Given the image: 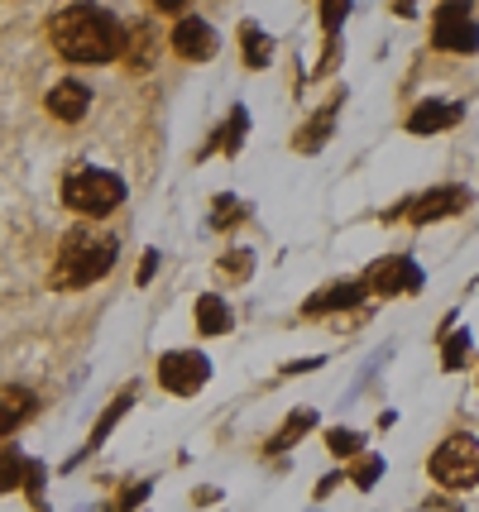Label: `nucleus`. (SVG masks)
I'll return each mask as SVG.
<instances>
[{
	"instance_id": "nucleus-1",
	"label": "nucleus",
	"mask_w": 479,
	"mask_h": 512,
	"mask_svg": "<svg viewBox=\"0 0 479 512\" xmlns=\"http://www.w3.org/2000/svg\"><path fill=\"white\" fill-rule=\"evenodd\" d=\"M125 34L130 29H120L115 15L96 5H68L48 24V39L68 63H111L115 53H125Z\"/></svg>"
},
{
	"instance_id": "nucleus-2",
	"label": "nucleus",
	"mask_w": 479,
	"mask_h": 512,
	"mask_svg": "<svg viewBox=\"0 0 479 512\" xmlns=\"http://www.w3.org/2000/svg\"><path fill=\"white\" fill-rule=\"evenodd\" d=\"M120 240L101 225H77L63 249H58V268H53V288H87L96 278H106L115 268Z\"/></svg>"
},
{
	"instance_id": "nucleus-3",
	"label": "nucleus",
	"mask_w": 479,
	"mask_h": 512,
	"mask_svg": "<svg viewBox=\"0 0 479 512\" xmlns=\"http://www.w3.org/2000/svg\"><path fill=\"white\" fill-rule=\"evenodd\" d=\"M120 201H125V182L106 168H77L63 182V206L77 216H111Z\"/></svg>"
},
{
	"instance_id": "nucleus-4",
	"label": "nucleus",
	"mask_w": 479,
	"mask_h": 512,
	"mask_svg": "<svg viewBox=\"0 0 479 512\" xmlns=\"http://www.w3.org/2000/svg\"><path fill=\"white\" fill-rule=\"evenodd\" d=\"M432 479L441 489L451 493H465L479 484V441L470 431H456V436H446L441 446L432 450Z\"/></svg>"
},
{
	"instance_id": "nucleus-5",
	"label": "nucleus",
	"mask_w": 479,
	"mask_h": 512,
	"mask_svg": "<svg viewBox=\"0 0 479 512\" xmlns=\"http://www.w3.org/2000/svg\"><path fill=\"white\" fill-rule=\"evenodd\" d=\"M206 379H211V364H206V355H197V350H173V355L159 359V383L168 393H178V398L202 393Z\"/></svg>"
},
{
	"instance_id": "nucleus-6",
	"label": "nucleus",
	"mask_w": 479,
	"mask_h": 512,
	"mask_svg": "<svg viewBox=\"0 0 479 512\" xmlns=\"http://www.w3.org/2000/svg\"><path fill=\"white\" fill-rule=\"evenodd\" d=\"M432 44L441 53H475L479 48V24L465 5H441L432 20Z\"/></svg>"
},
{
	"instance_id": "nucleus-7",
	"label": "nucleus",
	"mask_w": 479,
	"mask_h": 512,
	"mask_svg": "<svg viewBox=\"0 0 479 512\" xmlns=\"http://www.w3.org/2000/svg\"><path fill=\"white\" fill-rule=\"evenodd\" d=\"M422 283H427L422 268L412 264V259H403V254H388V259H379V264L365 273V288L374 292V297H403V292H417Z\"/></svg>"
},
{
	"instance_id": "nucleus-8",
	"label": "nucleus",
	"mask_w": 479,
	"mask_h": 512,
	"mask_svg": "<svg viewBox=\"0 0 479 512\" xmlns=\"http://www.w3.org/2000/svg\"><path fill=\"white\" fill-rule=\"evenodd\" d=\"M216 48H221V39H216V29H211L206 20L187 15V20L173 24V53H178V58H187V63H206V58H216Z\"/></svg>"
},
{
	"instance_id": "nucleus-9",
	"label": "nucleus",
	"mask_w": 479,
	"mask_h": 512,
	"mask_svg": "<svg viewBox=\"0 0 479 512\" xmlns=\"http://www.w3.org/2000/svg\"><path fill=\"white\" fill-rule=\"evenodd\" d=\"M465 206H470L465 187H432L427 197L408 201V216H412V225H432V221H446V216H460Z\"/></svg>"
},
{
	"instance_id": "nucleus-10",
	"label": "nucleus",
	"mask_w": 479,
	"mask_h": 512,
	"mask_svg": "<svg viewBox=\"0 0 479 512\" xmlns=\"http://www.w3.org/2000/svg\"><path fill=\"white\" fill-rule=\"evenodd\" d=\"M10 489H29V498L39 503V489H44V465H34L20 450H0V493Z\"/></svg>"
},
{
	"instance_id": "nucleus-11",
	"label": "nucleus",
	"mask_w": 479,
	"mask_h": 512,
	"mask_svg": "<svg viewBox=\"0 0 479 512\" xmlns=\"http://www.w3.org/2000/svg\"><path fill=\"white\" fill-rule=\"evenodd\" d=\"M44 106H48V115H53V120H68V125H77L82 115L92 111V91L82 87L77 77H68V82H58V87L48 91Z\"/></svg>"
},
{
	"instance_id": "nucleus-12",
	"label": "nucleus",
	"mask_w": 479,
	"mask_h": 512,
	"mask_svg": "<svg viewBox=\"0 0 479 512\" xmlns=\"http://www.w3.org/2000/svg\"><path fill=\"white\" fill-rule=\"evenodd\" d=\"M365 278L355 283V278H345V283H331V288H321L317 297H307V307L302 316H326V312H345V307H360V297H365Z\"/></svg>"
},
{
	"instance_id": "nucleus-13",
	"label": "nucleus",
	"mask_w": 479,
	"mask_h": 512,
	"mask_svg": "<svg viewBox=\"0 0 479 512\" xmlns=\"http://www.w3.org/2000/svg\"><path fill=\"white\" fill-rule=\"evenodd\" d=\"M456 120H460L456 101H422V106L408 115V130L412 134H441V130H451Z\"/></svg>"
},
{
	"instance_id": "nucleus-14",
	"label": "nucleus",
	"mask_w": 479,
	"mask_h": 512,
	"mask_svg": "<svg viewBox=\"0 0 479 512\" xmlns=\"http://www.w3.org/2000/svg\"><path fill=\"white\" fill-rule=\"evenodd\" d=\"M34 412V393L29 388H0V436H10L15 426L29 422Z\"/></svg>"
},
{
	"instance_id": "nucleus-15",
	"label": "nucleus",
	"mask_w": 479,
	"mask_h": 512,
	"mask_svg": "<svg viewBox=\"0 0 479 512\" xmlns=\"http://www.w3.org/2000/svg\"><path fill=\"white\" fill-rule=\"evenodd\" d=\"M197 331L202 335H226L230 331V307L216 297V292L197 297Z\"/></svg>"
},
{
	"instance_id": "nucleus-16",
	"label": "nucleus",
	"mask_w": 479,
	"mask_h": 512,
	"mask_svg": "<svg viewBox=\"0 0 479 512\" xmlns=\"http://www.w3.org/2000/svg\"><path fill=\"white\" fill-rule=\"evenodd\" d=\"M154 58H159V44H154L149 24H135L130 29V48H125V63L135 67V72H144V67H154Z\"/></svg>"
},
{
	"instance_id": "nucleus-17",
	"label": "nucleus",
	"mask_w": 479,
	"mask_h": 512,
	"mask_svg": "<svg viewBox=\"0 0 479 512\" xmlns=\"http://www.w3.org/2000/svg\"><path fill=\"white\" fill-rule=\"evenodd\" d=\"M312 426H317V412H312V407H302V412H293V417L283 422V431H278L274 441H269V450H274V455H278V450L297 446V441H302V436H307Z\"/></svg>"
},
{
	"instance_id": "nucleus-18",
	"label": "nucleus",
	"mask_w": 479,
	"mask_h": 512,
	"mask_svg": "<svg viewBox=\"0 0 479 512\" xmlns=\"http://www.w3.org/2000/svg\"><path fill=\"white\" fill-rule=\"evenodd\" d=\"M240 48H245V63L250 67H264L269 63V53H274V44H269V39H264V29H259V24H240Z\"/></svg>"
},
{
	"instance_id": "nucleus-19",
	"label": "nucleus",
	"mask_w": 479,
	"mask_h": 512,
	"mask_svg": "<svg viewBox=\"0 0 479 512\" xmlns=\"http://www.w3.org/2000/svg\"><path fill=\"white\" fill-rule=\"evenodd\" d=\"M331 120H336V106H326V111H321L317 120L307 125V130L297 134V149H302V154H317V149H321V139L331 134Z\"/></svg>"
},
{
	"instance_id": "nucleus-20",
	"label": "nucleus",
	"mask_w": 479,
	"mask_h": 512,
	"mask_svg": "<svg viewBox=\"0 0 479 512\" xmlns=\"http://www.w3.org/2000/svg\"><path fill=\"white\" fill-rule=\"evenodd\" d=\"M130 402H135V393H120V398H115L111 407H106V417L96 422V431H92V441H87V450H96L101 441H106V431H111V426L120 422V417H125V407H130ZM87 450H82V455H87Z\"/></svg>"
},
{
	"instance_id": "nucleus-21",
	"label": "nucleus",
	"mask_w": 479,
	"mask_h": 512,
	"mask_svg": "<svg viewBox=\"0 0 479 512\" xmlns=\"http://www.w3.org/2000/svg\"><path fill=\"white\" fill-rule=\"evenodd\" d=\"M216 268H221V278H230V283H245V278L254 273V254H250V249H230Z\"/></svg>"
},
{
	"instance_id": "nucleus-22",
	"label": "nucleus",
	"mask_w": 479,
	"mask_h": 512,
	"mask_svg": "<svg viewBox=\"0 0 479 512\" xmlns=\"http://www.w3.org/2000/svg\"><path fill=\"white\" fill-rule=\"evenodd\" d=\"M326 446H331L336 460H355L360 446H365V436H360V431H331V436H326Z\"/></svg>"
},
{
	"instance_id": "nucleus-23",
	"label": "nucleus",
	"mask_w": 479,
	"mask_h": 512,
	"mask_svg": "<svg viewBox=\"0 0 479 512\" xmlns=\"http://www.w3.org/2000/svg\"><path fill=\"white\" fill-rule=\"evenodd\" d=\"M465 359H470V335H465V331L446 335V355H441V364H446V369H460Z\"/></svg>"
},
{
	"instance_id": "nucleus-24",
	"label": "nucleus",
	"mask_w": 479,
	"mask_h": 512,
	"mask_svg": "<svg viewBox=\"0 0 479 512\" xmlns=\"http://www.w3.org/2000/svg\"><path fill=\"white\" fill-rule=\"evenodd\" d=\"M245 125H250V120H245V111H235V115H230V125L216 134L211 144H221V149H230V154H235V149H240V134H245Z\"/></svg>"
},
{
	"instance_id": "nucleus-25",
	"label": "nucleus",
	"mask_w": 479,
	"mask_h": 512,
	"mask_svg": "<svg viewBox=\"0 0 479 512\" xmlns=\"http://www.w3.org/2000/svg\"><path fill=\"white\" fill-rule=\"evenodd\" d=\"M379 474H384V460H379V455H365V460H360V465L350 469V479H355V484H360V489H369V484H374V479H379Z\"/></svg>"
},
{
	"instance_id": "nucleus-26",
	"label": "nucleus",
	"mask_w": 479,
	"mask_h": 512,
	"mask_svg": "<svg viewBox=\"0 0 479 512\" xmlns=\"http://www.w3.org/2000/svg\"><path fill=\"white\" fill-rule=\"evenodd\" d=\"M240 216H245V206H240V201H230V197H221L216 201V230H230V225H240Z\"/></svg>"
},
{
	"instance_id": "nucleus-27",
	"label": "nucleus",
	"mask_w": 479,
	"mask_h": 512,
	"mask_svg": "<svg viewBox=\"0 0 479 512\" xmlns=\"http://www.w3.org/2000/svg\"><path fill=\"white\" fill-rule=\"evenodd\" d=\"M144 498H149V484H130V489L115 498V512H130L135 503H144Z\"/></svg>"
},
{
	"instance_id": "nucleus-28",
	"label": "nucleus",
	"mask_w": 479,
	"mask_h": 512,
	"mask_svg": "<svg viewBox=\"0 0 479 512\" xmlns=\"http://www.w3.org/2000/svg\"><path fill=\"white\" fill-rule=\"evenodd\" d=\"M321 20H326V29H331V24H341L345 20V5H326V10H321ZM331 34H336V29H331Z\"/></svg>"
},
{
	"instance_id": "nucleus-29",
	"label": "nucleus",
	"mask_w": 479,
	"mask_h": 512,
	"mask_svg": "<svg viewBox=\"0 0 479 512\" xmlns=\"http://www.w3.org/2000/svg\"><path fill=\"white\" fill-rule=\"evenodd\" d=\"M154 264H159V254L149 249V254H144V268H139V283H149V273H154Z\"/></svg>"
}]
</instances>
